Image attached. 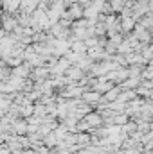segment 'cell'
<instances>
[{
  "label": "cell",
  "instance_id": "1",
  "mask_svg": "<svg viewBox=\"0 0 153 154\" xmlns=\"http://www.w3.org/2000/svg\"><path fill=\"white\" fill-rule=\"evenodd\" d=\"M40 2L41 0H22V11L24 13H34V7L40 5Z\"/></svg>",
  "mask_w": 153,
  "mask_h": 154
},
{
  "label": "cell",
  "instance_id": "2",
  "mask_svg": "<svg viewBox=\"0 0 153 154\" xmlns=\"http://www.w3.org/2000/svg\"><path fill=\"white\" fill-rule=\"evenodd\" d=\"M133 25H135V18L133 16H122L121 18V29L122 31H130V29H133Z\"/></svg>",
  "mask_w": 153,
  "mask_h": 154
},
{
  "label": "cell",
  "instance_id": "3",
  "mask_svg": "<svg viewBox=\"0 0 153 154\" xmlns=\"http://www.w3.org/2000/svg\"><path fill=\"white\" fill-rule=\"evenodd\" d=\"M135 38L139 39V41H150V34H148V31H146V27H142V25H139V27L135 29Z\"/></svg>",
  "mask_w": 153,
  "mask_h": 154
},
{
  "label": "cell",
  "instance_id": "4",
  "mask_svg": "<svg viewBox=\"0 0 153 154\" xmlns=\"http://www.w3.org/2000/svg\"><path fill=\"white\" fill-rule=\"evenodd\" d=\"M16 23H18V22H16V18H9V16L5 14V20H4V27H5V31H11V29L15 31V29H18V27H16Z\"/></svg>",
  "mask_w": 153,
  "mask_h": 154
},
{
  "label": "cell",
  "instance_id": "5",
  "mask_svg": "<svg viewBox=\"0 0 153 154\" xmlns=\"http://www.w3.org/2000/svg\"><path fill=\"white\" fill-rule=\"evenodd\" d=\"M67 75H69V79H70V81H74V79H77V77L83 75V70H81V68H77V66H74V68H69V70H67Z\"/></svg>",
  "mask_w": 153,
  "mask_h": 154
},
{
  "label": "cell",
  "instance_id": "6",
  "mask_svg": "<svg viewBox=\"0 0 153 154\" xmlns=\"http://www.w3.org/2000/svg\"><path fill=\"white\" fill-rule=\"evenodd\" d=\"M69 13H70V16H72V18H79L81 14H85V11L79 7V4H72V7L69 9Z\"/></svg>",
  "mask_w": 153,
  "mask_h": 154
},
{
  "label": "cell",
  "instance_id": "7",
  "mask_svg": "<svg viewBox=\"0 0 153 154\" xmlns=\"http://www.w3.org/2000/svg\"><path fill=\"white\" fill-rule=\"evenodd\" d=\"M110 5L114 11H124V5H128V4H126V0H112Z\"/></svg>",
  "mask_w": 153,
  "mask_h": 154
},
{
  "label": "cell",
  "instance_id": "8",
  "mask_svg": "<svg viewBox=\"0 0 153 154\" xmlns=\"http://www.w3.org/2000/svg\"><path fill=\"white\" fill-rule=\"evenodd\" d=\"M119 95H121V93H119V90H117V88H112V90H110V91H106V93H105V100H117V99H119Z\"/></svg>",
  "mask_w": 153,
  "mask_h": 154
},
{
  "label": "cell",
  "instance_id": "9",
  "mask_svg": "<svg viewBox=\"0 0 153 154\" xmlns=\"http://www.w3.org/2000/svg\"><path fill=\"white\" fill-rule=\"evenodd\" d=\"M85 120H86V125H97L101 122V116L99 115H88Z\"/></svg>",
  "mask_w": 153,
  "mask_h": 154
},
{
  "label": "cell",
  "instance_id": "10",
  "mask_svg": "<svg viewBox=\"0 0 153 154\" xmlns=\"http://www.w3.org/2000/svg\"><path fill=\"white\" fill-rule=\"evenodd\" d=\"M83 97H85V100L94 102V100H97V99H99V91H86Z\"/></svg>",
  "mask_w": 153,
  "mask_h": 154
}]
</instances>
